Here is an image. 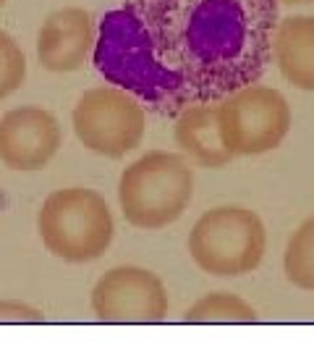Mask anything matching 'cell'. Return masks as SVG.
I'll use <instances>...</instances> for the list:
<instances>
[{"label": "cell", "mask_w": 314, "mask_h": 354, "mask_svg": "<svg viewBox=\"0 0 314 354\" xmlns=\"http://www.w3.org/2000/svg\"><path fill=\"white\" fill-rule=\"evenodd\" d=\"M163 35L141 32L121 13L108 19L97 64L141 87H184L197 97L230 95L267 68L277 24L275 0H170Z\"/></svg>", "instance_id": "1"}, {"label": "cell", "mask_w": 314, "mask_h": 354, "mask_svg": "<svg viewBox=\"0 0 314 354\" xmlns=\"http://www.w3.org/2000/svg\"><path fill=\"white\" fill-rule=\"evenodd\" d=\"M92 310L105 323H160L168 313V291L152 270L113 268L92 291Z\"/></svg>", "instance_id": "7"}, {"label": "cell", "mask_w": 314, "mask_h": 354, "mask_svg": "<svg viewBox=\"0 0 314 354\" xmlns=\"http://www.w3.org/2000/svg\"><path fill=\"white\" fill-rule=\"evenodd\" d=\"M215 108L223 145L233 158H251L277 150L293 124L286 95L257 82L230 92Z\"/></svg>", "instance_id": "5"}, {"label": "cell", "mask_w": 314, "mask_h": 354, "mask_svg": "<svg viewBox=\"0 0 314 354\" xmlns=\"http://www.w3.org/2000/svg\"><path fill=\"white\" fill-rule=\"evenodd\" d=\"M257 310L236 294L213 291L186 310V323H257Z\"/></svg>", "instance_id": "12"}, {"label": "cell", "mask_w": 314, "mask_h": 354, "mask_svg": "<svg viewBox=\"0 0 314 354\" xmlns=\"http://www.w3.org/2000/svg\"><path fill=\"white\" fill-rule=\"evenodd\" d=\"M280 3H286V6H304V3H314V0H280Z\"/></svg>", "instance_id": "16"}, {"label": "cell", "mask_w": 314, "mask_h": 354, "mask_svg": "<svg viewBox=\"0 0 314 354\" xmlns=\"http://www.w3.org/2000/svg\"><path fill=\"white\" fill-rule=\"evenodd\" d=\"M0 320L3 323H37L42 320V313L35 307H26V304L0 302Z\"/></svg>", "instance_id": "15"}, {"label": "cell", "mask_w": 314, "mask_h": 354, "mask_svg": "<svg viewBox=\"0 0 314 354\" xmlns=\"http://www.w3.org/2000/svg\"><path fill=\"white\" fill-rule=\"evenodd\" d=\"M26 76V61L19 42L0 29V100L21 87Z\"/></svg>", "instance_id": "14"}, {"label": "cell", "mask_w": 314, "mask_h": 354, "mask_svg": "<svg viewBox=\"0 0 314 354\" xmlns=\"http://www.w3.org/2000/svg\"><path fill=\"white\" fill-rule=\"evenodd\" d=\"M3 3H6V0H0V6H3Z\"/></svg>", "instance_id": "17"}, {"label": "cell", "mask_w": 314, "mask_h": 354, "mask_svg": "<svg viewBox=\"0 0 314 354\" xmlns=\"http://www.w3.org/2000/svg\"><path fill=\"white\" fill-rule=\"evenodd\" d=\"M176 145L202 168H223L233 160L220 137L215 105H188L181 111L176 121Z\"/></svg>", "instance_id": "11"}, {"label": "cell", "mask_w": 314, "mask_h": 354, "mask_svg": "<svg viewBox=\"0 0 314 354\" xmlns=\"http://www.w3.org/2000/svg\"><path fill=\"white\" fill-rule=\"evenodd\" d=\"M270 55L283 79L296 89L314 92V16H286L275 24Z\"/></svg>", "instance_id": "10"}, {"label": "cell", "mask_w": 314, "mask_h": 354, "mask_svg": "<svg viewBox=\"0 0 314 354\" xmlns=\"http://www.w3.org/2000/svg\"><path fill=\"white\" fill-rule=\"evenodd\" d=\"M61 127L50 111L16 108L0 118V160L13 171H39L61 147Z\"/></svg>", "instance_id": "8"}, {"label": "cell", "mask_w": 314, "mask_h": 354, "mask_svg": "<svg viewBox=\"0 0 314 354\" xmlns=\"http://www.w3.org/2000/svg\"><path fill=\"white\" fill-rule=\"evenodd\" d=\"M95 45V21L89 11L68 6L50 13L39 26L37 58L48 71L68 74L87 64Z\"/></svg>", "instance_id": "9"}, {"label": "cell", "mask_w": 314, "mask_h": 354, "mask_svg": "<svg viewBox=\"0 0 314 354\" xmlns=\"http://www.w3.org/2000/svg\"><path fill=\"white\" fill-rule=\"evenodd\" d=\"M194 197V171L176 152L152 150L121 174L118 203L137 228L157 231L176 223Z\"/></svg>", "instance_id": "2"}, {"label": "cell", "mask_w": 314, "mask_h": 354, "mask_svg": "<svg viewBox=\"0 0 314 354\" xmlns=\"http://www.w3.org/2000/svg\"><path fill=\"white\" fill-rule=\"evenodd\" d=\"M283 270L293 286L314 291V218L293 231L283 254Z\"/></svg>", "instance_id": "13"}, {"label": "cell", "mask_w": 314, "mask_h": 354, "mask_svg": "<svg viewBox=\"0 0 314 354\" xmlns=\"http://www.w3.org/2000/svg\"><path fill=\"white\" fill-rule=\"evenodd\" d=\"M39 239L66 263H89L113 241V215L102 194L87 187L52 192L37 215Z\"/></svg>", "instance_id": "3"}, {"label": "cell", "mask_w": 314, "mask_h": 354, "mask_svg": "<svg viewBox=\"0 0 314 354\" xmlns=\"http://www.w3.org/2000/svg\"><path fill=\"white\" fill-rule=\"evenodd\" d=\"M267 250L262 218L241 205H220L202 215L188 234L191 260L210 276L236 279L257 270Z\"/></svg>", "instance_id": "4"}, {"label": "cell", "mask_w": 314, "mask_h": 354, "mask_svg": "<svg viewBox=\"0 0 314 354\" xmlns=\"http://www.w3.org/2000/svg\"><path fill=\"white\" fill-rule=\"evenodd\" d=\"M74 131L87 150L105 158H124L144 140L147 113L131 92L102 84L79 97L74 108Z\"/></svg>", "instance_id": "6"}]
</instances>
